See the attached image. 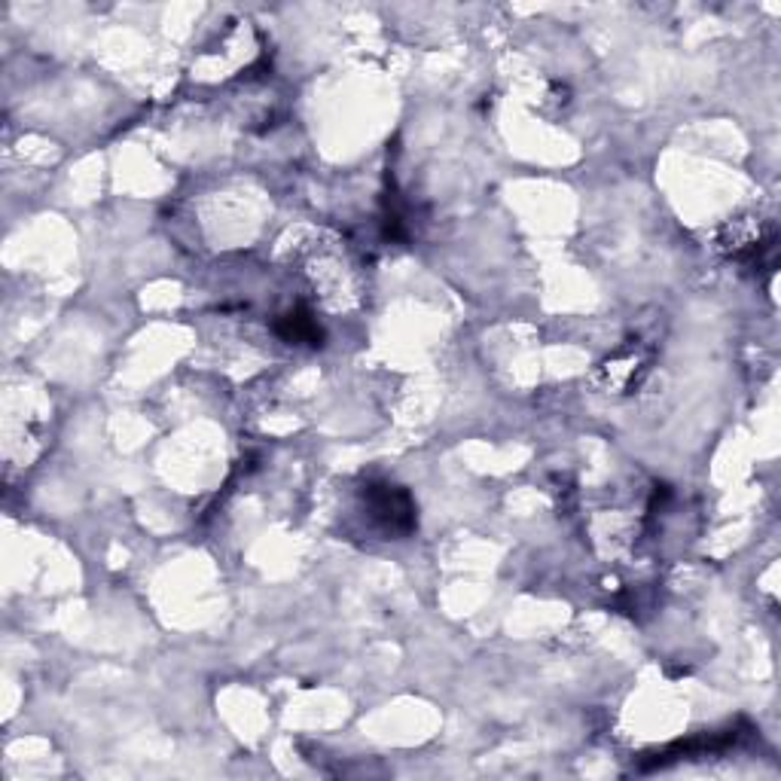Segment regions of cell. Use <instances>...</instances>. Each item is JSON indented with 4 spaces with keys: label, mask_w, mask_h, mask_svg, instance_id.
Listing matches in <instances>:
<instances>
[{
    "label": "cell",
    "mask_w": 781,
    "mask_h": 781,
    "mask_svg": "<svg viewBox=\"0 0 781 781\" xmlns=\"http://www.w3.org/2000/svg\"><path fill=\"white\" fill-rule=\"evenodd\" d=\"M367 510L372 520L382 525L384 535H410L415 528L412 498L400 486H391V482L367 486Z\"/></svg>",
    "instance_id": "obj_1"
},
{
    "label": "cell",
    "mask_w": 781,
    "mask_h": 781,
    "mask_svg": "<svg viewBox=\"0 0 781 781\" xmlns=\"http://www.w3.org/2000/svg\"><path fill=\"white\" fill-rule=\"evenodd\" d=\"M278 333H281L284 339H290V343L321 345V327H317V321L309 315L305 309H297V312H290V315L281 317Z\"/></svg>",
    "instance_id": "obj_2"
}]
</instances>
